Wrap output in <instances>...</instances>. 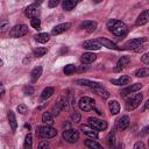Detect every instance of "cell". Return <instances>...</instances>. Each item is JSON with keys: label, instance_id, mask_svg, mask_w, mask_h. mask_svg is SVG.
I'll list each match as a JSON object with an SVG mask.
<instances>
[{"label": "cell", "instance_id": "obj_47", "mask_svg": "<svg viewBox=\"0 0 149 149\" xmlns=\"http://www.w3.org/2000/svg\"><path fill=\"white\" fill-rule=\"evenodd\" d=\"M5 93V87H3V85L0 83V95H2Z\"/></svg>", "mask_w": 149, "mask_h": 149}, {"label": "cell", "instance_id": "obj_38", "mask_svg": "<svg viewBox=\"0 0 149 149\" xmlns=\"http://www.w3.org/2000/svg\"><path fill=\"white\" fill-rule=\"evenodd\" d=\"M68 102L71 107H74V95L71 90H69V93H68Z\"/></svg>", "mask_w": 149, "mask_h": 149}, {"label": "cell", "instance_id": "obj_13", "mask_svg": "<svg viewBox=\"0 0 149 149\" xmlns=\"http://www.w3.org/2000/svg\"><path fill=\"white\" fill-rule=\"evenodd\" d=\"M38 13H40V10H38L37 6H36L35 3H34V5H29V6L26 8V10H24V14H26V16H27V17H29V19H33V17H37Z\"/></svg>", "mask_w": 149, "mask_h": 149}, {"label": "cell", "instance_id": "obj_19", "mask_svg": "<svg viewBox=\"0 0 149 149\" xmlns=\"http://www.w3.org/2000/svg\"><path fill=\"white\" fill-rule=\"evenodd\" d=\"M80 129H81L83 133L86 134L87 136H90V137H92V139H98V133H97V130L93 129L91 126L88 127V126L83 125V126H80Z\"/></svg>", "mask_w": 149, "mask_h": 149}, {"label": "cell", "instance_id": "obj_7", "mask_svg": "<svg viewBox=\"0 0 149 149\" xmlns=\"http://www.w3.org/2000/svg\"><path fill=\"white\" fill-rule=\"evenodd\" d=\"M62 109H69V102L68 99L64 97H59L56 101V104L52 106V113L54 115H58Z\"/></svg>", "mask_w": 149, "mask_h": 149}, {"label": "cell", "instance_id": "obj_12", "mask_svg": "<svg viewBox=\"0 0 149 149\" xmlns=\"http://www.w3.org/2000/svg\"><path fill=\"white\" fill-rule=\"evenodd\" d=\"M70 27H71V23H69V22L59 23V24H57V26H55V27L52 28L51 34H52V35H59V34H62V33L66 31Z\"/></svg>", "mask_w": 149, "mask_h": 149}, {"label": "cell", "instance_id": "obj_28", "mask_svg": "<svg viewBox=\"0 0 149 149\" xmlns=\"http://www.w3.org/2000/svg\"><path fill=\"white\" fill-rule=\"evenodd\" d=\"M42 74V68L41 66H36L33 69L30 76H31V81H37V79L41 77Z\"/></svg>", "mask_w": 149, "mask_h": 149}, {"label": "cell", "instance_id": "obj_24", "mask_svg": "<svg viewBox=\"0 0 149 149\" xmlns=\"http://www.w3.org/2000/svg\"><path fill=\"white\" fill-rule=\"evenodd\" d=\"M78 3V0H63L62 2V6H63V9L65 10H72Z\"/></svg>", "mask_w": 149, "mask_h": 149}, {"label": "cell", "instance_id": "obj_50", "mask_svg": "<svg viewBox=\"0 0 149 149\" xmlns=\"http://www.w3.org/2000/svg\"><path fill=\"white\" fill-rule=\"evenodd\" d=\"M42 2V0H35V5H40Z\"/></svg>", "mask_w": 149, "mask_h": 149}, {"label": "cell", "instance_id": "obj_10", "mask_svg": "<svg viewBox=\"0 0 149 149\" xmlns=\"http://www.w3.org/2000/svg\"><path fill=\"white\" fill-rule=\"evenodd\" d=\"M129 62H130V58H129L128 56H122V57L116 62V65L114 66L113 71H114V72H120L121 70H123V69L126 68V65L129 64Z\"/></svg>", "mask_w": 149, "mask_h": 149}, {"label": "cell", "instance_id": "obj_26", "mask_svg": "<svg viewBox=\"0 0 149 149\" xmlns=\"http://www.w3.org/2000/svg\"><path fill=\"white\" fill-rule=\"evenodd\" d=\"M8 122H9V126H10L12 130H15L16 127H17V122H16V118H15L13 111L8 112Z\"/></svg>", "mask_w": 149, "mask_h": 149}, {"label": "cell", "instance_id": "obj_4", "mask_svg": "<svg viewBox=\"0 0 149 149\" xmlns=\"http://www.w3.org/2000/svg\"><path fill=\"white\" fill-rule=\"evenodd\" d=\"M27 34H28V27L26 24H16L9 31V36L13 37V38L22 37V36H24Z\"/></svg>", "mask_w": 149, "mask_h": 149}, {"label": "cell", "instance_id": "obj_31", "mask_svg": "<svg viewBox=\"0 0 149 149\" xmlns=\"http://www.w3.org/2000/svg\"><path fill=\"white\" fill-rule=\"evenodd\" d=\"M85 146L87 148H91V149H100L101 148V144L95 142L94 140H86L85 141Z\"/></svg>", "mask_w": 149, "mask_h": 149}, {"label": "cell", "instance_id": "obj_52", "mask_svg": "<svg viewBox=\"0 0 149 149\" xmlns=\"http://www.w3.org/2000/svg\"><path fill=\"white\" fill-rule=\"evenodd\" d=\"M2 64H3V63H2V61H1V58H0V66H2Z\"/></svg>", "mask_w": 149, "mask_h": 149}, {"label": "cell", "instance_id": "obj_46", "mask_svg": "<svg viewBox=\"0 0 149 149\" xmlns=\"http://www.w3.org/2000/svg\"><path fill=\"white\" fill-rule=\"evenodd\" d=\"M37 147H38L40 149H41V148H47V147H48V142H47V141H42V142L38 143Z\"/></svg>", "mask_w": 149, "mask_h": 149}, {"label": "cell", "instance_id": "obj_43", "mask_svg": "<svg viewBox=\"0 0 149 149\" xmlns=\"http://www.w3.org/2000/svg\"><path fill=\"white\" fill-rule=\"evenodd\" d=\"M59 2H61V0H49V3H48V5H49L50 8H54V7H56Z\"/></svg>", "mask_w": 149, "mask_h": 149}, {"label": "cell", "instance_id": "obj_44", "mask_svg": "<svg viewBox=\"0 0 149 149\" xmlns=\"http://www.w3.org/2000/svg\"><path fill=\"white\" fill-rule=\"evenodd\" d=\"M146 146H144V143L142 142V141H137L135 144H134V149H137V148H141V149H143Z\"/></svg>", "mask_w": 149, "mask_h": 149}, {"label": "cell", "instance_id": "obj_6", "mask_svg": "<svg viewBox=\"0 0 149 149\" xmlns=\"http://www.w3.org/2000/svg\"><path fill=\"white\" fill-rule=\"evenodd\" d=\"M87 121H88V126H91L97 132L98 130H105L107 128V122L105 120H102V119H98V118L91 116V118L87 119Z\"/></svg>", "mask_w": 149, "mask_h": 149}, {"label": "cell", "instance_id": "obj_21", "mask_svg": "<svg viewBox=\"0 0 149 149\" xmlns=\"http://www.w3.org/2000/svg\"><path fill=\"white\" fill-rule=\"evenodd\" d=\"M95 27H97V22H94V21H84V22L80 23V28L86 29L88 33L94 31Z\"/></svg>", "mask_w": 149, "mask_h": 149}, {"label": "cell", "instance_id": "obj_37", "mask_svg": "<svg viewBox=\"0 0 149 149\" xmlns=\"http://www.w3.org/2000/svg\"><path fill=\"white\" fill-rule=\"evenodd\" d=\"M9 28V22L8 20H2L0 21V33H5Z\"/></svg>", "mask_w": 149, "mask_h": 149}, {"label": "cell", "instance_id": "obj_42", "mask_svg": "<svg viewBox=\"0 0 149 149\" xmlns=\"http://www.w3.org/2000/svg\"><path fill=\"white\" fill-rule=\"evenodd\" d=\"M16 109H17V112H19V113H20V114H24V113H26V112H27V106H26V105H23V104H22V105H19V106H17V108H16Z\"/></svg>", "mask_w": 149, "mask_h": 149}, {"label": "cell", "instance_id": "obj_3", "mask_svg": "<svg viewBox=\"0 0 149 149\" xmlns=\"http://www.w3.org/2000/svg\"><path fill=\"white\" fill-rule=\"evenodd\" d=\"M78 106L84 112H90L95 107V101L90 97H81L78 101Z\"/></svg>", "mask_w": 149, "mask_h": 149}, {"label": "cell", "instance_id": "obj_35", "mask_svg": "<svg viewBox=\"0 0 149 149\" xmlns=\"http://www.w3.org/2000/svg\"><path fill=\"white\" fill-rule=\"evenodd\" d=\"M30 24H31V27H33L34 29H36V30H40V29H41V20H40L38 17H33Z\"/></svg>", "mask_w": 149, "mask_h": 149}, {"label": "cell", "instance_id": "obj_11", "mask_svg": "<svg viewBox=\"0 0 149 149\" xmlns=\"http://www.w3.org/2000/svg\"><path fill=\"white\" fill-rule=\"evenodd\" d=\"M141 88H142V84L136 83V84H133V85H130V86H128V87L121 90V91H120V94H121L122 97H125V95H127V94H129V93L137 92V91H140Z\"/></svg>", "mask_w": 149, "mask_h": 149}, {"label": "cell", "instance_id": "obj_30", "mask_svg": "<svg viewBox=\"0 0 149 149\" xmlns=\"http://www.w3.org/2000/svg\"><path fill=\"white\" fill-rule=\"evenodd\" d=\"M54 93H55L54 87H45V88L42 91V93H41V98H42V99H49Z\"/></svg>", "mask_w": 149, "mask_h": 149}, {"label": "cell", "instance_id": "obj_36", "mask_svg": "<svg viewBox=\"0 0 149 149\" xmlns=\"http://www.w3.org/2000/svg\"><path fill=\"white\" fill-rule=\"evenodd\" d=\"M47 54V49L45 48H36L34 50V56L35 57H42Z\"/></svg>", "mask_w": 149, "mask_h": 149}, {"label": "cell", "instance_id": "obj_18", "mask_svg": "<svg viewBox=\"0 0 149 149\" xmlns=\"http://www.w3.org/2000/svg\"><path fill=\"white\" fill-rule=\"evenodd\" d=\"M111 83L114 84V85H118V86H123V85H127V84L130 83V77L125 74V76L119 77L118 79H112Z\"/></svg>", "mask_w": 149, "mask_h": 149}, {"label": "cell", "instance_id": "obj_20", "mask_svg": "<svg viewBox=\"0 0 149 149\" xmlns=\"http://www.w3.org/2000/svg\"><path fill=\"white\" fill-rule=\"evenodd\" d=\"M92 91H93L94 93H97L99 97H101L102 99H107V98L109 97V93H108V91H107V90H105L104 87H101L100 85L92 87Z\"/></svg>", "mask_w": 149, "mask_h": 149}, {"label": "cell", "instance_id": "obj_40", "mask_svg": "<svg viewBox=\"0 0 149 149\" xmlns=\"http://www.w3.org/2000/svg\"><path fill=\"white\" fill-rule=\"evenodd\" d=\"M23 93L24 94H27V95H30V94H33L34 93V88L31 87V86H24L23 87Z\"/></svg>", "mask_w": 149, "mask_h": 149}, {"label": "cell", "instance_id": "obj_32", "mask_svg": "<svg viewBox=\"0 0 149 149\" xmlns=\"http://www.w3.org/2000/svg\"><path fill=\"white\" fill-rule=\"evenodd\" d=\"M134 74H135L136 77H147V76L149 74V69H148V68L137 69V70L134 72Z\"/></svg>", "mask_w": 149, "mask_h": 149}, {"label": "cell", "instance_id": "obj_39", "mask_svg": "<svg viewBox=\"0 0 149 149\" xmlns=\"http://www.w3.org/2000/svg\"><path fill=\"white\" fill-rule=\"evenodd\" d=\"M107 143H108L109 147L114 144V133H113V132H111V133L108 134V136H107Z\"/></svg>", "mask_w": 149, "mask_h": 149}, {"label": "cell", "instance_id": "obj_27", "mask_svg": "<svg viewBox=\"0 0 149 149\" xmlns=\"http://www.w3.org/2000/svg\"><path fill=\"white\" fill-rule=\"evenodd\" d=\"M35 40L38 43H47L50 40V35L47 34V33H40V34L35 35Z\"/></svg>", "mask_w": 149, "mask_h": 149}, {"label": "cell", "instance_id": "obj_23", "mask_svg": "<svg viewBox=\"0 0 149 149\" xmlns=\"http://www.w3.org/2000/svg\"><path fill=\"white\" fill-rule=\"evenodd\" d=\"M74 84L80 85V86H90V87H94V86H98L99 85V83L92 81V80H88V79H76L74 80Z\"/></svg>", "mask_w": 149, "mask_h": 149}, {"label": "cell", "instance_id": "obj_22", "mask_svg": "<svg viewBox=\"0 0 149 149\" xmlns=\"http://www.w3.org/2000/svg\"><path fill=\"white\" fill-rule=\"evenodd\" d=\"M97 58V55L93 54V52H85L81 55V62L85 63V64H90V63H93Z\"/></svg>", "mask_w": 149, "mask_h": 149}, {"label": "cell", "instance_id": "obj_29", "mask_svg": "<svg viewBox=\"0 0 149 149\" xmlns=\"http://www.w3.org/2000/svg\"><path fill=\"white\" fill-rule=\"evenodd\" d=\"M42 121H43V123H45V125H52L54 123V118H52V114L50 113V112H44L43 113V115H42Z\"/></svg>", "mask_w": 149, "mask_h": 149}, {"label": "cell", "instance_id": "obj_25", "mask_svg": "<svg viewBox=\"0 0 149 149\" xmlns=\"http://www.w3.org/2000/svg\"><path fill=\"white\" fill-rule=\"evenodd\" d=\"M108 108H109L111 114L115 115V114H118L119 111H120V105H119V102H118L116 100H112V101H109V104H108Z\"/></svg>", "mask_w": 149, "mask_h": 149}, {"label": "cell", "instance_id": "obj_48", "mask_svg": "<svg viewBox=\"0 0 149 149\" xmlns=\"http://www.w3.org/2000/svg\"><path fill=\"white\" fill-rule=\"evenodd\" d=\"M148 129H149V127H148V126H147V127H144V128H143V132H142V135L147 134V133H148Z\"/></svg>", "mask_w": 149, "mask_h": 149}, {"label": "cell", "instance_id": "obj_16", "mask_svg": "<svg viewBox=\"0 0 149 149\" xmlns=\"http://www.w3.org/2000/svg\"><path fill=\"white\" fill-rule=\"evenodd\" d=\"M149 21V10L148 9H144L140 15L139 17L136 19V26H142V24H146L147 22Z\"/></svg>", "mask_w": 149, "mask_h": 149}, {"label": "cell", "instance_id": "obj_33", "mask_svg": "<svg viewBox=\"0 0 149 149\" xmlns=\"http://www.w3.org/2000/svg\"><path fill=\"white\" fill-rule=\"evenodd\" d=\"M23 147L26 149H30L33 147V137H31V134H27L26 135V139H24V143H23Z\"/></svg>", "mask_w": 149, "mask_h": 149}, {"label": "cell", "instance_id": "obj_8", "mask_svg": "<svg viewBox=\"0 0 149 149\" xmlns=\"http://www.w3.org/2000/svg\"><path fill=\"white\" fill-rule=\"evenodd\" d=\"M62 136H63V139H64L66 142H69V143H74V142H77L78 139H79V133H78L77 130H74V129L69 128V129H65V130L63 132Z\"/></svg>", "mask_w": 149, "mask_h": 149}, {"label": "cell", "instance_id": "obj_34", "mask_svg": "<svg viewBox=\"0 0 149 149\" xmlns=\"http://www.w3.org/2000/svg\"><path fill=\"white\" fill-rule=\"evenodd\" d=\"M63 71H64V73L66 76H70V74H72L76 71V66L73 64H68V65H65V68H64Z\"/></svg>", "mask_w": 149, "mask_h": 149}, {"label": "cell", "instance_id": "obj_5", "mask_svg": "<svg viewBox=\"0 0 149 149\" xmlns=\"http://www.w3.org/2000/svg\"><path fill=\"white\" fill-rule=\"evenodd\" d=\"M142 98H143L142 93H136L135 95H133V97H130L129 99H127V101H126V109H127V111H133V109H135V108L141 104Z\"/></svg>", "mask_w": 149, "mask_h": 149}, {"label": "cell", "instance_id": "obj_53", "mask_svg": "<svg viewBox=\"0 0 149 149\" xmlns=\"http://www.w3.org/2000/svg\"><path fill=\"white\" fill-rule=\"evenodd\" d=\"M78 1H79V0H78Z\"/></svg>", "mask_w": 149, "mask_h": 149}, {"label": "cell", "instance_id": "obj_15", "mask_svg": "<svg viewBox=\"0 0 149 149\" xmlns=\"http://www.w3.org/2000/svg\"><path fill=\"white\" fill-rule=\"evenodd\" d=\"M83 47L87 50H99L101 48V44L95 40H88L83 43Z\"/></svg>", "mask_w": 149, "mask_h": 149}, {"label": "cell", "instance_id": "obj_17", "mask_svg": "<svg viewBox=\"0 0 149 149\" xmlns=\"http://www.w3.org/2000/svg\"><path fill=\"white\" fill-rule=\"evenodd\" d=\"M97 41H98L100 44H102L104 47L108 48V49H114V50H120V49H121V48H119L115 43H113L112 41H109V40H107V38H105V37H99Z\"/></svg>", "mask_w": 149, "mask_h": 149}, {"label": "cell", "instance_id": "obj_49", "mask_svg": "<svg viewBox=\"0 0 149 149\" xmlns=\"http://www.w3.org/2000/svg\"><path fill=\"white\" fill-rule=\"evenodd\" d=\"M148 107H149V100L146 101V104H144V109H148Z\"/></svg>", "mask_w": 149, "mask_h": 149}, {"label": "cell", "instance_id": "obj_2", "mask_svg": "<svg viewBox=\"0 0 149 149\" xmlns=\"http://www.w3.org/2000/svg\"><path fill=\"white\" fill-rule=\"evenodd\" d=\"M36 134L41 139H51L57 135V130L50 125H45V126H40L36 130Z\"/></svg>", "mask_w": 149, "mask_h": 149}, {"label": "cell", "instance_id": "obj_9", "mask_svg": "<svg viewBox=\"0 0 149 149\" xmlns=\"http://www.w3.org/2000/svg\"><path fill=\"white\" fill-rule=\"evenodd\" d=\"M144 42H147V37H137V38H133V40L127 41L123 44V47H125V49H135V48L142 45Z\"/></svg>", "mask_w": 149, "mask_h": 149}, {"label": "cell", "instance_id": "obj_45", "mask_svg": "<svg viewBox=\"0 0 149 149\" xmlns=\"http://www.w3.org/2000/svg\"><path fill=\"white\" fill-rule=\"evenodd\" d=\"M141 61H142L144 64H148V63H149V54H144V55L142 56Z\"/></svg>", "mask_w": 149, "mask_h": 149}, {"label": "cell", "instance_id": "obj_41", "mask_svg": "<svg viewBox=\"0 0 149 149\" xmlns=\"http://www.w3.org/2000/svg\"><path fill=\"white\" fill-rule=\"evenodd\" d=\"M71 119H72L73 122H79L80 121V114L77 113V112H74V113L71 114Z\"/></svg>", "mask_w": 149, "mask_h": 149}, {"label": "cell", "instance_id": "obj_51", "mask_svg": "<svg viewBox=\"0 0 149 149\" xmlns=\"http://www.w3.org/2000/svg\"><path fill=\"white\" fill-rule=\"evenodd\" d=\"M101 1H102V0H93L94 3H99V2H101Z\"/></svg>", "mask_w": 149, "mask_h": 149}, {"label": "cell", "instance_id": "obj_1", "mask_svg": "<svg viewBox=\"0 0 149 149\" xmlns=\"http://www.w3.org/2000/svg\"><path fill=\"white\" fill-rule=\"evenodd\" d=\"M107 28L111 33H113L114 35L120 36V37H123L127 34V30H128L127 26L122 21H119V20H115V19H112L107 22Z\"/></svg>", "mask_w": 149, "mask_h": 149}, {"label": "cell", "instance_id": "obj_14", "mask_svg": "<svg viewBox=\"0 0 149 149\" xmlns=\"http://www.w3.org/2000/svg\"><path fill=\"white\" fill-rule=\"evenodd\" d=\"M128 126H129V116L128 115H123L116 120V127L119 130H125L128 128Z\"/></svg>", "mask_w": 149, "mask_h": 149}]
</instances>
